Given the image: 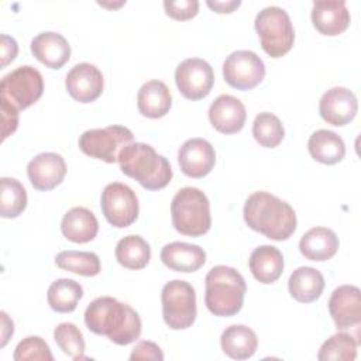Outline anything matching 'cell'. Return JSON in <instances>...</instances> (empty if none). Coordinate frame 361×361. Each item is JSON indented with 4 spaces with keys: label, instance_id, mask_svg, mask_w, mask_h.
Returning a JSON list of instances; mask_svg holds the SVG:
<instances>
[{
    "label": "cell",
    "instance_id": "2e32d148",
    "mask_svg": "<svg viewBox=\"0 0 361 361\" xmlns=\"http://www.w3.org/2000/svg\"><path fill=\"white\" fill-rule=\"evenodd\" d=\"M329 312L338 330L358 326L361 322V292L358 286L341 285L329 299Z\"/></svg>",
    "mask_w": 361,
    "mask_h": 361
},
{
    "label": "cell",
    "instance_id": "ab89813d",
    "mask_svg": "<svg viewBox=\"0 0 361 361\" xmlns=\"http://www.w3.org/2000/svg\"><path fill=\"white\" fill-rule=\"evenodd\" d=\"M18 54V45L17 41L6 34L0 35V59L1 68H6L8 63H11Z\"/></svg>",
    "mask_w": 361,
    "mask_h": 361
},
{
    "label": "cell",
    "instance_id": "4316f807",
    "mask_svg": "<svg viewBox=\"0 0 361 361\" xmlns=\"http://www.w3.org/2000/svg\"><path fill=\"white\" fill-rule=\"evenodd\" d=\"M223 353L233 360H247L252 357L258 347L254 330L244 324H233L224 329L220 337Z\"/></svg>",
    "mask_w": 361,
    "mask_h": 361
},
{
    "label": "cell",
    "instance_id": "5bb4252c",
    "mask_svg": "<svg viewBox=\"0 0 361 361\" xmlns=\"http://www.w3.org/2000/svg\"><path fill=\"white\" fill-rule=\"evenodd\" d=\"M178 164L183 175L195 179L203 178L214 168V148L204 138L186 140L178 151Z\"/></svg>",
    "mask_w": 361,
    "mask_h": 361
},
{
    "label": "cell",
    "instance_id": "f546056e",
    "mask_svg": "<svg viewBox=\"0 0 361 361\" xmlns=\"http://www.w3.org/2000/svg\"><path fill=\"white\" fill-rule=\"evenodd\" d=\"M82 296V285L69 278H61L54 281L47 292V300L49 307L58 313L73 312Z\"/></svg>",
    "mask_w": 361,
    "mask_h": 361
},
{
    "label": "cell",
    "instance_id": "83f0119b",
    "mask_svg": "<svg viewBox=\"0 0 361 361\" xmlns=\"http://www.w3.org/2000/svg\"><path fill=\"white\" fill-rule=\"evenodd\" d=\"M307 149L312 158L324 165H334L345 155L343 138L330 130L314 131L307 141Z\"/></svg>",
    "mask_w": 361,
    "mask_h": 361
},
{
    "label": "cell",
    "instance_id": "f35d334b",
    "mask_svg": "<svg viewBox=\"0 0 361 361\" xmlns=\"http://www.w3.org/2000/svg\"><path fill=\"white\" fill-rule=\"evenodd\" d=\"M1 106V120H3V131H1V141H4L8 135H11L18 127V111L13 104L7 100L0 99Z\"/></svg>",
    "mask_w": 361,
    "mask_h": 361
},
{
    "label": "cell",
    "instance_id": "9a60e30c",
    "mask_svg": "<svg viewBox=\"0 0 361 361\" xmlns=\"http://www.w3.org/2000/svg\"><path fill=\"white\" fill-rule=\"evenodd\" d=\"M358 102L355 94L343 86H336L323 93L319 103L322 118L336 127L348 124L357 114Z\"/></svg>",
    "mask_w": 361,
    "mask_h": 361
},
{
    "label": "cell",
    "instance_id": "d6986e66",
    "mask_svg": "<svg viewBox=\"0 0 361 361\" xmlns=\"http://www.w3.org/2000/svg\"><path fill=\"white\" fill-rule=\"evenodd\" d=\"M351 17L343 0H317L312 7V23L314 28L329 37L344 32L350 25Z\"/></svg>",
    "mask_w": 361,
    "mask_h": 361
},
{
    "label": "cell",
    "instance_id": "74e56055",
    "mask_svg": "<svg viewBox=\"0 0 361 361\" xmlns=\"http://www.w3.org/2000/svg\"><path fill=\"white\" fill-rule=\"evenodd\" d=\"M131 361H138V360H154V361H162L164 360V353L158 344L154 341L142 340L135 344L130 354Z\"/></svg>",
    "mask_w": 361,
    "mask_h": 361
},
{
    "label": "cell",
    "instance_id": "30bf717a",
    "mask_svg": "<svg viewBox=\"0 0 361 361\" xmlns=\"http://www.w3.org/2000/svg\"><path fill=\"white\" fill-rule=\"evenodd\" d=\"M100 209L104 219L113 227L124 228L137 220L140 204L135 192L130 186L113 182L102 192Z\"/></svg>",
    "mask_w": 361,
    "mask_h": 361
},
{
    "label": "cell",
    "instance_id": "8fae6325",
    "mask_svg": "<svg viewBox=\"0 0 361 361\" xmlns=\"http://www.w3.org/2000/svg\"><path fill=\"white\" fill-rule=\"evenodd\" d=\"M223 76L231 87L237 90H251L262 82L265 76V65L252 51H234L223 63Z\"/></svg>",
    "mask_w": 361,
    "mask_h": 361
},
{
    "label": "cell",
    "instance_id": "5b68a950",
    "mask_svg": "<svg viewBox=\"0 0 361 361\" xmlns=\"http://www.w3.org/2000/svg\"><path fill=\"white\" fill-rule=\"evenodd\" d=\"M175 230L183 235L200 237L210 230L212 216L207 196L197 188H182L171 202Z\"/></svg>",
    "mask_w": 361,
    "mask_h": 361
},
{
    "label": "cell",
    "instance_id": "7402d4cb",
    "mask_svg": "<svg viewBox=\"0 0 361 361\" xmlns=\"http://www.w3.org/2000/svg\"><path fill=\"white\" fill-rule=\"evenodd\" d=\"M337 234L327 227H313L307 230L300 241L299 250L306 259L310 261H327L333 258L338 250Z\"/></svg>",
    "mask_w": 361,
    "mask_h": 361
},
{
    "label": "cell",
    "instance_id": "60d3db41",
    "mask_svg": "<svg viewBox=\"0 0 361 361\" xmlns=\"http://www.w3.org/2000/svg\"><path fill=\"white\" fill-rule=\"evenodd\" d=\"M206 4L213 10V11H216V13H221V14H224V13H233L240 4H241V1L240 0H228V1H206Z\"/></svg>",
    "mask_w": 361,
    "mask_h": 361
},
{
    "label": "cell",
    "instance_id": "6da1fadb",
    "mask_svg": "<svg viewBox=\"0 0 361 361\" xmlns=\"http://www.w3.org/2000/svg\"><path fill=\"white\" fill-rule=\"evenodd\" d=\"M85 324L92 333L106 336L117 345L137 341L142 330L138 313L111 296H100L90 302L85 310Z\"/></svg>",
    "mask_w": 361,
    "mask_h": 361
},
{
    "label": "cell",
    "instance_id": "7a4b0ae2",
    "mask_svg": "<svg viewBox=\"0 0 361 361\" xmlns=\"http://www.w3.org/2000/svg\"><path fill=\"white\" fill-rule=\"evenodd\" d=\"M243 214L251 230L275 241L288 240L296 230L298 220L293 207L264 190L254 192L247 197Z\"/></svg>",
    "mask_w": 361,
    "mask_h": 361
},
{
    "label": "cell",
    "instance_id": "8992f818",
    "mask_svg": "<svg viewBox=\"0 0 361 361\" xmlns=\"http://www.w3.org/2000/svg\"><path fill=\"white\" fill-rule=\"evenodd\" d=\"M255 31L261 47L271 58H281L288 54L295 42V30L289 14L278 7L262 8L255 17Z\"/></svg>",
    "mask_w": 361,
    "mask_h": 361
},
{
    "label": "cell",
    "instance_id": "d590c367",
    "mask_svg": "<svg viewBox=\"0 0 361 361\" xmlns=\"http://www.w3.org/2000/svg\"><path fill=\"white\" fill-rule=\"evenodd\" d=\"M13 358L16 361H52L54 355L44 338L39 336H28L17 344Z\"/></svg>",
    "mask_w": 361,
    "mask_h": 361
},
{
    "label": "cell",
    "instance_id": "7bdbcfd3",
    "mask_svg": "<svg viewBox=\"0 0 361 361\" xmlns=\"http://www.w3.org/2000/svg\"><path fill=\"white\" fill-rule=\"evenodd\" d=\"M99 4L100 6H104V7H120V6H123V4H126V1H120L118 4H106V3H102V1H99Z\"/></svg>",
    "mask_w": 361,
    "mask_h": 361
},
{
    "label": "cell",
    "instance_id": "ba28073f",
    "mask_svg": "<svg viewBox=\"0 0 361 361\" xmlns=\"http://www.w3.org/2000/svg\"><path fill=\"white\" fill-rule=\"evenodd\" d=\"M134 142V135L124 126H107L104 128H92L85 131L78 141L83 154L90 158L114 164L124 147Z\"/></svg>",
    "mask_w": 361,
    "mask_h": 361
},
{
    "label": "cell",
    "instance_id": "f1b7e54d",
    "mask_svg": "<svg viewBox=\"0 0 361 361\" xmlns=\"http://www.w3.org/2000/svg\"><path fill=\"white\" fill-rule=\"evenodd\" d=\"M117 262L128 269H142L151 259V247L141 235H126L118 240L116 250Z\"/></svg>",
    "mask_w": 361,
    "mask_h": 361
},
{
    "label": "cell",
    "instance_id": "d6a6232c",
    "mask_svg": "<svg viewBox=\"0 0 361 361\" xmlns=\"http://www.w3.org/2000/svg\"><path fill=\"white\" fill-rule=\"evenodd\" d=\"M358 340L344 331H338L327 338L319 353L317 360L320 361H354L357 357Z\"/></svg>",
    "mask_w": 361,
    "mask_h": 361
},
{
    "label": "cell",
    "instance_id": "603a6c76",
    "mask_svg": "<svg viewBox=\"0 0 361 361\" xmlns=\"http://www.w3.org/2000/svg\"><path fill=\"white\" fill-rule=\"evenodd\" d=\"M61 231L66 240L76 244H85L97 235L99 223L89 209L72 207L62 217Z\"/></svg>",
    "mask_w": 361,
    "mask_h": 361
},
{
    "label": "cell",
    "instance_id": "ac0fdd59",
    "mask_svg": "<svg viewBox=\"0 0 361 361\" xmlns=\"http://www.w3.org/2000/svg\"><path fill=\"white\" fill-rule=\"evenodd\" d=\"M247 118L245 106L231 94H220L209 107L210 124L221 134H235L243 130Z\"/></svg>",
    "mask_w": 361,
    "mask_h": 361
},
{
    "label": "cell",
    "instance_id": "e0dca14e",
    "mask_svg": "<svg viewBox=\"0 0 361 361\" xmlns=\"http://www.w3.org/2000/svg\"><path fill=\"white\" fill-rule=\"evenodd\" d=\"M27 175L34 189L52 190L62 183L66 175V164L59 154L41 152L28 162Z\"/></svg>",
    "mask_w": 361,
    "mask_h": 361
},
{
    "label": "cell",
    "instance_id": "8d00e7d4",
    "mask_svg": "<svg viewBox=\"0 0 361 361\" xmlns=\"http://www.w3.org/2000/svg\"><path fill=\"white\" fill-rule=\"evenodd\" d=\"M164 8L166 16H169L173 20L178 21H186L199 13V1L197 0H165L164 1Z\"/></svg>",
    "mask_w": 361,
    "mask_h": 361
},
{
    "label": "cell",
    "instance_id": "484cf974",
    "mask_svg": "<svg viewBox=\"0 0 361 361\" xmlns=\"http://www.w3.org/2000/svg\"><path fill=\"white\" fill-rule=\"evenodd\" d=\"M288 289L295 300L300 303H312L323 293L324 278L316 268L299 267L290 274Z\"/></svg>",
    "mask_w": 361,
    "mask_h": 361
},
{
    "label": "cell",
    "instance_id": "7c38bea8",
    "mask_svg": "<svg viewBox=\"0 0 361 361\" xmlns=\"http://www.w3.org/2000/svg\"><path fill=\"white\" fill-rule=\"evenodd\" d=\"M175 82L185 99H204L214 85L213 68L204 59L188 58L176 66Z\"/></svg>",
    "mask_w": 361,
    "mask_h": 361
},
{
    "label": "cell",
    "instance_id": "d4e9b609",
    "mask_svg": "<svg viewBox=\"0 0 361 361\" xmlns=\"http://www.w3.org/2000/svg\"><path fill=\"white\" fill-rule=\"evenodd\" d=\"M248 267L258 282L274 283L283 272V255L274 245H259L251 252Z\"/></svg>",
    "mask_w": 361,
    "mask_h": 361
},
{
    "label": "cell",
    "instance_id": "ffe728a7",
    "mask_svg": "<svg viewBox=\"0 0 361 361\" xmlns=\"http://www.w3.org/2000/svg\"><path fill=\"white\" fill-rule=\"evenodd\" d=\"M31 52L45 66L61 69L71 58V45L59 32L44 31L32 38Z\"/></svg>",
    "mask_w": 361,
    "mask_h": 361
},
{
    "label": "cell",
    "instance_id": "44dd1931",
    "mask_svg": "<svg viewBox=\"0 0 361 361\" xmlns=\"http://www.w3.org/2000/svg\"><path fill=\"white\" fill-rule=\"evenodd\" d=\"M159 258L165 267L176 272H196L206 262V252L196 244L173 241L161 250Z\"/></svg>",
    "mask_w": 361,
    "mask_h": 361
},
{
    "label": "cell",
    "instance_id": "3957f363",
    "mask_svg": "<svg viewBox=\"0 0 361 361\" xmlns=\"http://www.w3.org/2000/svg\"><path fill=\"white\" fill-rule=\"evenodd\" d=\"M117 162L124 175L135 179L147 190H161L172 179L169 161L145 142L124 147Z\"/></svg>",
    "mask_w": 361,
    "mask_h": 361
},
{
    "label": "cell",
    "instance_id": "9c48e42d",
    "mask_svg": "<svg viewBox=\"0 0 361 361\" xmlns=\"http://www.w3.org/2000/svg\"><path fill=\"white\" fill-rule=\"evenodd\" d=\"M44 93V78L38 69L23 65L8 72L0 82V99L17 110H25L39 100Z\"/></svg>",
    "mask_w": 361,
    "mask_h": 361
},
{
    "label": "cell",
    "instance_id": "52a82bcc",
    "mask_svg": "<svg viewBox=\"0 0 361 361\" xmlns=\"http://www.w3.org/2000/svg\"><path fill=\"white\" fill-rule=\"evenodd\" d=\"M162 316L172 330L189 329L197 314L196 293L193 286L182 279H173L164 285L161 292Z\"/></svg>",
    "mask_w": 361,
    "mask_h": 361
},
{
    "label": "cell",
    "instance_id": "e575fe53",
    "mask_svg": "<svg viewBox=\"0 0 361 361\" xmlns=\"http://www.w3.org/2000/svg\"><path fill=\"white\" fill-rule=\"evenodd\" d=\"M54 340L63 354L73 361L86 360L85 340L82 331L73 323H59L54 330Z\"/></svg>",
    "mask_w": 361,
    "mask_h": 361
},
{
    "label": "cell",
    "instance_id": "1f68e13d",
    "mask_svg": "<svg viewBox=\"0 0 361 361\" xmlns=\"http://www.w3.org/2000/svg\"><path fill=\"white\" fill-rule=\"evenodd\" d=\"M55 264L63 271L82 276H96L102 269L99 257L90 251H61L55 257Z\"/></svg>",
    "mask_w": 361,
    "mask_h": 361
},
{
    "label": "cell",
    "instance_id": "cb8c5ba5",
    "mask_svg": "<svg viewBox=\"0 0 361 361\" xmlns=\"http://www.w3.org/2000/svg\"><path fill=\"white\" fill-rule=\"evenodd\" d=\"M172 106V96L168 86L161 80L145 82L137 93V107L144 117L161 118L168 114Z\"/></svg>",
    "mask_w": 361,
    "mask_h": 361
},
{
    "label": "cell",
    "instance_id": "836d02e7",
    "mask_svg": "<svg viewBox=\"0 0 361 361\" xmlns=\"http://www.w3.org/2000/svg\"><path fill=\"white\" fill-rule=\"evenodd\" d=\"M252 135L261 147L275 148L282 142L285 130L281 120L275 114L262 111L254 118Z\"/></svg>",
    "mask_w": 361,
    "mask_h": 361
},
{
    "label": "cell",
    "instance_id": "277c9868",
    "mask_svg": "<svg viewBox=\"0 0 361 361\" xmlns=\"http://www.w3.org/2000/svg\"><path fill=\"white\" fill-rule=\"evenodd\" d=\"M204 283V303L210 313L219 317H231L241 310L247 283L235 268L216 265L207 272Z\"/></svg>",
    "mask_w": 361,
    "mask_h": 361
},
{
    "label": "cell",
    "instance_id": "4dcf8cb0",
    "mask_svg": "<svg viewBox=\"0 0 361 361\" xmlns=\"http://www.w3.org/2000/svg\"><path fill=\"white\" fill-rule=\"evenodd\" d=\"M27 207V192L20 180L8 176L0 179V216L18 217Z\"/></svg>",
    "mask_w": 361,
    "mask_h": 361
},
{
    "label": "cell",
    "instance_id": "4fadbf2b",
    "mask_svg": "<svg viewBox=\"0 0 361 361\" xmlns=\"http://www.w3.org/2000/svg\"><path fill=\"white\" fill-rule=\"evenodd\" d=\"M65 87L69 96L79 103H90L100 97L104 79L97 66L89 62L76 63L65 78Z\"/></svg>",
    "mask_w": 361,
    "mask_h": 361
},
{
    "label": "cell",
    "instance_id": "b9f144b4",
    "mask_svg": "<svg viewBox=\"0 0 361 361\" xmlns=\"http://www.w3.org/2000/svg\"><path fill=\"white\" fill-rule=\"evenodd\" d=\"M0 316H1V344H0V347H4L8 341V338L14 333V324L6 312H0Z\"/></svg>",
    "mask_w": 361,
    "mask_h": 361
}]
</instances>
